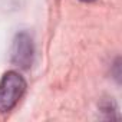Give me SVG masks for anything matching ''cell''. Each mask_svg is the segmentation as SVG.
<instances>
[{
    "label": "cell",
    "mask_w": 122,
    "mask_h": 122,
    "mask_svg": "<svg viewBox=\"0 0 122 122\" xmlns=\"http://www.w3.org/2000/svg\"><path fill=\"white\" fill-rule=\"evenodd\" d=\"M26 88L27 83L19 72H6L0 79V113L10 112L25 95Z\"/></svg>",
    "instance_id": "obj_1"
},
{
    "label": "cell",
    "mask_w": 122,
    "mask_h": 122,
    "mask_svg": "<svg viewBox=\"0 0 122 122\" xmlns=\"http://www.w3.org/2000/svg\"><path fill=\"white\" fill-rule=\"evenodd\" d=\"M33 56H35V46L32 36L27 32L17 33L13 39L10 49L12 63L22 69H29L33 63Z\"/></svg>",
    "instance_id": "obj_2"
}]
</instances>
